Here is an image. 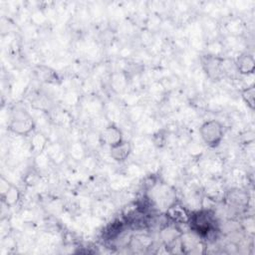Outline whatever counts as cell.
<instances>
[{"mask_svg":"<svg viewBox=\"0 0 255 255\" xmlns=\"http://www.w3.org/2000/svg\"><path fill=\"white\" fill-rule=\"evenodd\" d=\"M150 200L157 206V208L167 210L175 203V191L168 185L161 183H154L150 186Z\"/></svg>","mask_w":255,"mask_h":255,"instance_id":"obj_5","label":"cell"},{"mask_svg":"<svg viewBox=\"0 0 255 255\" xmlns=\"http://www.w3.org/2000/svg\"><path fill=\"white\" fill-rule=\"evenodd\" d=\"M35 121L32 116L23 108H16L12 111L9 129L18 135H29L35 129Z\"/></svg>","mask_w":255,"mask_h":255,"instance_id":"obj_2","label":"cell"},{"mask_svg":"<svg viewBox=\"0 0 255 255\" xmlns=\"http://www.w3.org/2000/svg\"><path fill=\"white\" fill-rule=\"evenodd\" d=\"M202 70L208 79L218 82L225 77V59L216 55L205 54L200 58Z\"/></svg>","mask_w":255,"mask_h":255,"instance_id":"obj_4","label":"cell"},{"mask_svg":"<svg viewBox=\"0 0 255 255\" xmlns=\"http://www.w3.org/2000/svg\"><path fill=\"white\" fill-rule=\"evenodd\" d=\"M227 200L233 207H245L248 205L249 196L245 191L241 189H234L228 193Z\"/></svg>","mask_w":255,"mask_h":255,"instance_id":"obj_10","label":"cell"},{"mask_svg":"<svg viewBox=\"0 0 255 255\" xmlns=\"http://www.w3.org/2000/svg\"><path fill=\"white\" fill-rule=\"evenodd\" d=\"M131 152V144L129 141L123 139L119 143L110 146V155L117 162H124Z\"/></svg>","mask_w":255,"mask_h":255,"instance_id":"obj_8","label":"cell"},{"mask_svg":"<svg viewBox=\"0 0 255 255\" xmlns=\"http://www.w3.org/2000/svg\"><path fill=\"white\" fill-rule=\"evenodd\" d=\"M1 197H2L3 202L7 206H14L20 199V191H19L18 187L11 184L9 186V188L4 193L1 194Z\"/></svg>","mask_w":255,"mask_h":255,"instance_id":"obj_13","label":"cell"},{"mask_svg":"<svg viewBox=\"0 0 255 255\" xmlns=\"http://www.w3.org/2000/svg\"><path fill=\"white\" fill-rule=\"evenodd\" d=\"M237 73L240 75H252L255 69L254 57L249 53L240 54L234 61Z\"/></svg>","mask_w":255,"mask_h":255,"instance_id":"obj_6","label":"cell"},{"mask_svg":"<svg viewBox=\"0 0 255 255\" xmlns=\"http://www.w3.org/2000/svg\"><path fill=\"white\" fill-rule=\"evenodd\" d=\"M167 216L173 223H188L190 213L181 205L174 203L166 210Z\"/></svg>","mask_w":255,"mask_h":255,"instance_id":"obj_9","label":"cell"},{"mask_svg":"<svg viewBox=\"0 0 255 255\" xmlns=\"http://www.w3.org/2000/svg\"><path fill=\"white\" fill-rule=\"evenodd\" d=\"M241 98L244 103L251 109L254 110V103H255V87L253 85L244 88L241 91Z\"/></svg>","mask_w":255,"mask_h":255,"instance_id":"obj_15","label":"cell"},{"mask_svg":"<svg viewBox=\"0 0 255 255\" xmlns=\"http://www.w3.org/2000/svg\"><path fill=\"white\" fill-rule=\"evenodd\" d=\"M180 235L181 232L175 225H166L164 228L161 229L160 232V236L166 245L174 243L175 240H178L180 238Z\"/></svg>","mask_w":255,"mask_h":255,"instance_id":"obj_12","label":"cell"},{"mask_svg":"<svg viewBox=\"0 0 255 255\" xmlns=\"http://www.w3.org/2000/svg\"><path fill=\"white\" fill-rule=\"evenodd\" d=\"M123 139L124 137H123L122 130L120 129L119 127H117L114 124H111L106 128H104V129L101 132V140L105 144L109 145V147L119 143Z\"/></svg>","mask_w":255,"mask_h":255,"instance_id":"obj_7","label":"cell"},{"mask_svg":"<svg viewBox=\"0 0 255 255\" xmlns=\"http://www.w3.org/2000/svg\"><path fill=\"white\" fill-rule=\"evenodd\" d=\"M36 75L38 78L45 82V83H52V84H57L59 83V77L58 74L51 69L50 67L47 66H37L35 70Z\"/></svg>","mask_w":255,"mask_h":255,"instance_id":"obj_11","label":"cell"},{"mask_svg":"<svg viewBox=\"0 0 255 255\" xmlns=\"http://www.w3.org/2000/svg\"><path fill=\"white\" fill-rule=\"evenodd\" d=\"M199 134L202 141L211 148L217 147L224 136V127L217 120L205 121L199 128Z\"/></svg>","mask_w":255,"mask_h":255,"instance_id":"obj_3","label":"cell"},{"mask_svg":"<svg viewBox=\"0 0 255 255\" xmlns=\"http://www.w3.org/2000/svg\"><path fill=\"white\" fill-rule=\"evenodd\" d=\"M188 224L190 226V230L201 238L209 237L217 231L215 218L208 210H199L190 213Z\"/></svg>","mask_w":255,"mask_h":255,"instance_id":"obj_1","label":"cell"},{"mask_svg":"<svg viewBox=\"0 0 255 255\" xmlns=\"http://www.w3.org/2000/svg\"><path fill=\"white\" fill-rule=\"evenodd\" d=\"M46 142H47V139L42 133L40 132L34 133L33 136L31 137V150L34 153L42 152V150L46 145Z\"/></svg>","mask_w":255,"mask_h":255,"instance_id":"obj_14","label":"cell"}]
</instances>
